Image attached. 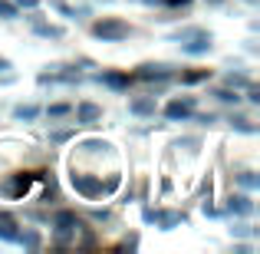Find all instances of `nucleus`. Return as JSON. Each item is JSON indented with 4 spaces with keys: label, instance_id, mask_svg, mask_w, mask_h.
<instances>
[{
    "label": "nucleus",
    "instance_id": "obj_7",
    "mask_svg": "<svg viewBox=\"0 0 260 254\" xmlns=\"http://www.w3.org/2000/svg\"><path fill=\"white\" fill-rule=\"evenodd\" d=\"M0 13H4V17H13V7H7V4H0Z\"/></svg>",
    "mask_w": 260,
    "mask_h": 254
},
{
    "label": "nucleus",
    "instance_id": "obj_5",
    "mask_svg": "<svg viewBox=\"0 0 260 254\" xmlns=\"http://www.w3.org/2000/svg\"><path fill=\"white\" fill-rule=\"evenodd\" d=\"M17 116H20V119H33V116H37V109H33V106H20Z\"/></svg>",
    "mask_w": 260,
    "mask_h": 254
},
{
    "label": "nucleus",
    "instance_id": "obj_4",
    "mask_svg": "<svg viewBox=\"0 0 260 254\" xmlns=\"http://www.w3.org/2000/svg\"><path fill=\"white\" fill-rule=\"evenodd\" d=\"M231 208H234V211H250V202H247V198H234Z\"/></svg>",
    "mask_w": 260,
    "mask_h": 254
},
{
    "label": "nucleus",
    "instance_id": "obj_3",
    "mask_svg": "<svg viewBox=\"0 0 260 254\" xmlns=\"http://www.w3.org/2000/svg\"><path fill=\"white\" fill-rule=\"evenodd\" d=\"M79 119H83V122H92V119H99V106H92V102L79 106Z\"/></svg>",
    "mask_w": 260,
    "mask_h": 254
},
{
    "label": "nucleus",
    "instance_id": "obj_8",
    "mask_svg": "<svg viewBox=\"0 0 260 254\" xmlns=\"http://www.w3.org/2000/svg\"><path fill=\"white\" fill-rule=\"evenodd\" d=\"M0 70H7V60H0Z\"/></svg>",
    "mask_w": 260,
    "mask_h": 254
},
{
    "label": "nucleus",
    "instance_id": "obj_1",
    "mask_svg": "<svg viewBox=\"0 0 260 254\" xmlns=\"http://www.w3.org/2000/svg\"><path fill=\"white\" fill-rule=\"evenodd\" d=\"M95 33H99L102 40H122V37H128V26L119 23V20H102V23L95 26Z\"/></svg>",
    "mask_w": 260,
    "mask_h": 254
},
{
    "label": "nucleus",
    "instance_id": "obj_6",
    "mask_svg": "<svg viewBox=\"0 0 260 254\" xmlns=\"http://www.w3.org/2000/svg\"><path fill=\"white\" fill-rule=\"evenodd\" d=\"M132 109H135V112H148V109H152V102H148V99H139Z\"/></svg>",
    "mask_w": 260,
    "mask_h": 254
},
{
    "label": "nucleus",
    "instance_id": "obj_2",
    "mask_svg": "<svg viewBox=\"0 0 260 254\" xmlns=\"http://www.w3.org/2000/svg\"><path fill=\"white\" fill-rule=\"evenodd\" d=\"M188 112H191V99L172 102V106H168V116H172V119H178V116H188Z\"/></svg>",
    "mask_w": 260,
    "mask_h": 254
}]
</instances>
